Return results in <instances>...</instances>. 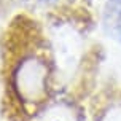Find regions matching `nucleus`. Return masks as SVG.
Returning <instances> with one entry per match:
<instances>
[{"label": "nucleus", "mask_w": 121, "mask_h": 121, "mask_svg": "<svg viewBox=\"0 0 121 121\" xmlns=\"http://www.w3.org/2000/svg\"><path fill=\"white\" fill-rule=\"evenodd\" d=\"M104 22L108 32L113 35L121 34V0H107Z\"/></svg>", "instance_id": "obj_1"}, {"label": "nucleus", "mask_w": 121, "mask_h": 121, "mask_svg": "<svg viewBox=\"0 0 121 121\" xmlns=\"http://www.w3.org/2000/svg\"><path fill=\"white\" fill-rule=\"evenodd\" d=\"M46 2H53V0H46Z\"/></svg>", "instance_id": "obj_2"}]
</instances>
